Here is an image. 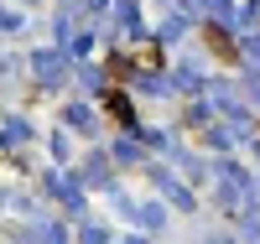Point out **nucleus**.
Here are the masks:
<instances>
[{"label": "nucleus", "mask_w": 260, "mask_h": 244, "mask_svg": "<svg viewBox=\"0 0 260 244\" xmlns=\"http://www.w3.org/2000/svg\"><path fill=\"white\" fill-rule=\"evenodd\" d=\"M203 42H208V52L219 57L224 68H240V47L229 42V31H224V26H213V21H208V26H203Z\"/></svg>", "instance_id": "f257e3e1"}, {"label": "nucleus", "mask_w": 260, "mask_h": 244, "mask_svg": "<svg viewBox=\"0 0 260 244\" xmlns=\"http://www.w3.org/2000/svg\"><path fill=\"white\" fill-rule=\"evenodd\" d=\"M141 68L151 73V68H161V52H156V42H151V47H141Z\"/></svg>", "instance_id": "7ed1b4c3"}, {"label": "nucleus", "mask_w": 260, "mask_h": 244, "mask_svg": "<svg viewBox=\"0 0 260 244\" xmlns=\"http://www.w3.org/2000/svg\"><path fill=\"white\" fill-rule=\"evenodd\" d=\"M104 109H110V120H120V125H130L136 115H130V104H125V94L120 88H104Z\"/></svg>", "instance_id": "f03ea898"}]
</instances>
